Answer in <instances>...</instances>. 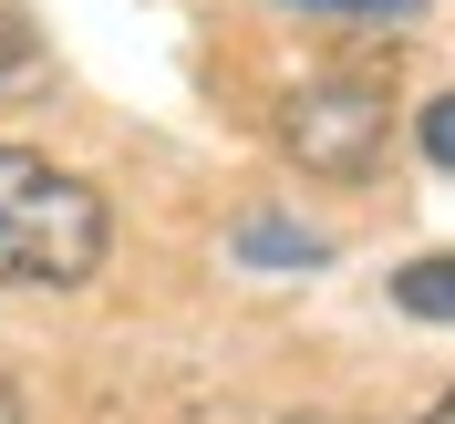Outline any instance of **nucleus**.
<instances>
[{
    "mask_svg": "<svg viewBox=\"0 0 455 424\" xmlns=\"http://www.w3.org/2000/svg\"><path fill=\"white\" fill-rule=\"evenodd\" d=\"M114 249V218L73 166L0 145V290H84Z\"/></svg>",
    "mask_w": 455,
    "mask_h": 424,
    "instance_id": "1",
    "label": "nucleus"
},
{
    "mask_svg": "<svg viewBox=\"0 0 455 424\" xmlns=\"http://www.w3.org/2000/svg\"><path fill=\"white\" fill-rule=\"evenodd\" d=\"M383 135H394V104L363 73H321V84H300L280 104V156L300 176H372L383 166Z\"/></svg>",
    "mask_w": 455,
    "mask_h": 424,
    "instance_id": "2",
    "label": "nucleus"
},
{
    "mask_svg": "<svg viewBox=\"0 0 455 424\" xmlns=\"http://www.w3.org/2000/svg\"><path fill=\"white\" fill-rule=\"evenodd\" d=\"M238 259H249V269H321L331 238L300 228V218H249V228H238Z\"/></svg>",
    "mask_w": 455,
    "mask_h": 424,
    "instance_id": "3",
    "label": "nucleus"
},
{
    "mask_svg": "<svg viewBox=\"0 0 455 424\" xmlns=\"http://www.w3.org/2000/svg\"><path fill=\"white\" fill-rule=\"evenodd\" d=\"M394 311L455 321V249H445V259H403V269H394Z\"/></svg>",
    "mask_w": 455,
    "mask_h": 424,
    "instance_id": "4",
    "label": "nucleus"
},
{
    "mask_svg": "<svg viewBox=\"0 0 455 424\" xmlns=\"http://www.w3.org/2000/svg\"><path fill=\"white\" fill-rule=\"evenodd\" d=\"M31 73H42V42H31V21L0 0V93H21Z\"/></svg>",
    "mask_w": 455,
    "mask_h": 424,
    "instance_id": "5",
    "label": "nucleus"
},
{
    "mask_svg": "<svg viewBox=\"0 0 455 424\" xmlns=\"http://www.w3.org/2000/svg\"><path fill=\"white\" fill-rule=\"evenodd\" d=\"M414 135H425V156H435V166H455V93H435V104L414 114Z\"/></svg>",
    "mask_w": 455,
    "mask_h": 424,
    "instance_id": "6",
    "label": "nucleus"
},
{
    "mask_svg": "<svg viewBox=\"0 0 455 424\" xmlns=\"http://www.w3.org/2000/svg\"><path fill=\"white\" fill-rule=\"evenodd\" d=\"M290 11H341V21H414L425 0H290Z\"/></svg>",
    "mask_w": 455,
    "mask_h": 424,
    "instance_id": "7",
    "label": "nucleus"
},
{
    "mask_svg": "<svg viewBox=\"0 0 455 424\" xmlns=\"http://www.w3.org/2000/svg\"><path fill=\"white\" fill-rule=\"evenodd\" d=\"M280 424H352V414H280Z\"/></svg>",
    "mask_w": 455,
    "mask_h": 424,
    "instance_id": "8",
    "label": "nucleus"
},
{
    "mask_svg": "<svg viewBox=\"0 0 455 424\" xmlns=\"http://www.w3.org/2000/svg\"><path fill=\"white\" fill-rule=\"evenodd\" d=\"M425 424H455V394H445V404H435V414H425Z\"/></svg>",
    "mask_w": 455,
    "mask_h": 424,
    "instance_id": "9",
    "label": "nucleus"
}]
</instances>
